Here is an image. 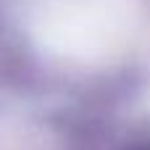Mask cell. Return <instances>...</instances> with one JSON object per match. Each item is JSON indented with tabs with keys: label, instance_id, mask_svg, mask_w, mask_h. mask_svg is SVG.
<instances>
[{
	"label": "cell",
	"instance_id": "obj_1",
	"mask_svg": "<svg viewBox=\"0 0 150 150\" xmlns=\"http://www.w3.org/2000/svg\"><path fill=\"white\" fill-rule=\"evenodd\" d=\"M142 150H150V148H142Z\"/></svg>",
	"mask_w": 150,
	"mask_h": 150
}]
</instances>
